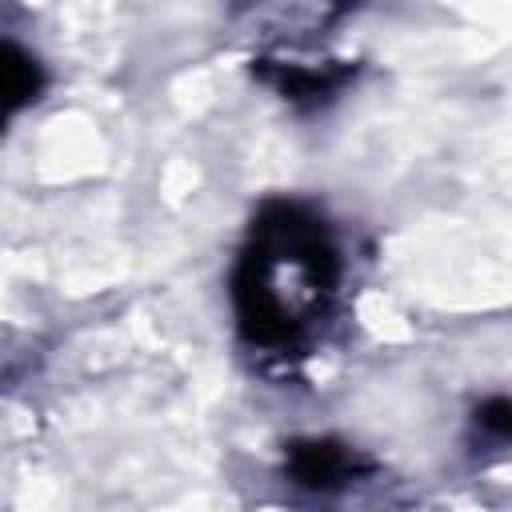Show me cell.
<instances>
[{
    "label": "cell",
    "mask_w": 512,
    "mask_h": 512,
    "mask_svg": "<svg viewBox=\"0 0 512 512\" xmlns=\"http://www.w3.org/2000/svg\"><path fill=\"white\" fill-rule=\"evenodd\" d=\"M340 276V244L320 212L296 200L264 204L232 272L240 340L260 352H296L328 316Z\"/></svg>",
    "instance_id": "1"
},
{
    "label": "cell",
    "mask_w": 512,
    "mask_h": 512,
    "mask_svg": "<svg viewBox=\"0 0 512 512\" xmlns=\"http://www.w3.org/2000/svg\"><path fill=\"white\" fill-rule=\"evenodd\" d=\"M44 88V68L40 60L20 48L16 40L0 36V132L8 128L12 116H20Z\"/></svg>",
    "instance_id": "4"
},
{
    "label": "cell",
    "mask_w": 512,
    "mask_h": 512,
    "mask_svg": "<svg viewBox=\"0 0 512 512\" xmlns=\"http://www.w3.org/2000/svg\"><path fill=\"white\" fill-rule=\"evenodd\" d=\"M368 472H372V460L360 448L344 444V440L304 436V440L284 444V476L304 492L332 496V492H344L348 484H356Z\"/></svg>",
    "instance_id": "2"
},
{
    "label": "cell",
    "mask_w": 512,
    "mask_h": 512,
    "mask_svg": "<svg viewBox=\"0 0 512 512\" xmlns=\"http://www.w3.org/2000/svg\"><path fill=\"white\" fill-rule=\"evenodd\" d=\"M476 424H480L492 440H504V436L512 432V408H508V400H504V396L484 400V404L476 408Z\"/></svg>",
    "instance_id": "5"
},
{
    "label": "cell",
    "mask_w": 512,
    "mask_h": 512,
    "mask_svg": "<svg viewBox=\"0 0 512 512\" xmlns=\"http://www.w3.org/2000/svg\"><path fill=\"white\" fill-rule=\"evenodd\" d=\"M252 72L276 92L284 96L288 104H300V108H316L324 100H332L356 68H348L344 60H332V64H312V60H276V56H260L252 64Z\"/></svg>",
    "instance_id": "3"
}]
</instances>
